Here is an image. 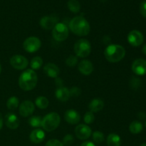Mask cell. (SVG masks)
Instances as JSON below:
<instances>
[{"instance_id":"6da1fadb","label":"cell","mask_w":146,"mask_h":146,"mask_svg":"<svg viewBox=\"0 0 146 146\" xmlns=\"http://www.w3.org/2000/svg\"><path fill=\"white\" fill-rule=\"evenodd\" d=\"M69 28L74 34L79 36H85L90 32L89 23L81 16L75 17L69 22Z\"/></svg>"},{"instance_id":"7a4b0ae2","label":"cell","mask_w":146,"mask_h":146,"mask_svg":"<svg viewBox=\"0 0 146 146\" xmlns=\"http://www.w3.org/2000/svg\"><path fill=\"white\" fill-rule=\"evenodd\" d=\"M38 82V76L34 70L27 69L20 75L19 78V85L25 91H31L34 88Z\"/></svg>"},{"instance_id":"3957f363","label":"cell","mask_w":146,"mask_h":146,"mask_svg":"<svg viewBox=\"0 0 146 146\" xmlns=\"http://www.w3.org/2000/svg\"><path fill=\"white\" fill-rule=\"evenodd\" d=\"M104 56L108 61L111 63H117L121 61L125 56L124 47L118 44H111L106 48Z\"/></svg>"},{"instance_id":"277c9868","label":"cell","mask_w":146,"mask_h":146,"mask_svg":"<svg viewBox=\"0 0 146 146\" xmlns=\"http://www.w3.org/2000/svg\"><path fill=\"white\" fill-rule=\"evenodd\" d=\"M61 122L60 115L57 113L51 112L44 116L41 122V127L48 132L54 131L58 128Z\"/></svg>"},{"instance_id":"5b68a950","label":"cell","mask_w":146,"mask_h":146,"mask_svg":"<svg viewBox=\"0 0 146 146\" xmlns=\"http://www.w3.org/2000/svg\"><path fill=\"white\" fill-rule=\"evenodd\" d=\"M74 49L76 56L80 58H85L91 54V44L87 39L81 38L75 43Z\"/></svg>"},{"instance_id":"8992f818","label":"cell","mask_w":146,"mask_h":146,"mask_svg":"<svg viewBox=\"0 0 146 146\" xmlns=\"http://www.w3.org/2000/svg\"><path fill=\"white\" fill-rule=\"evenodd\" d=\"M52 36L56 41H65L68 36V28L64 23H58L53 28Z\"/></svg>"},{"instance_id":"52a82bcc","label":"cell","mask_w":146,"mask_h":146,"mask_svg":"<svg viewBox=\"0 0 146 146\" xmlns=\"http://www.w3.org/2000/svg\"><path fill=\"white\" fill-rule=\"evenodd\" d=\"M41 46L40 39L37 37L31 36L27 38L24 41L23 46L24 50L29 53H34L38 51Z\"/></svg>"},{"instance_id":"ba28073f","label":"cell","mask_w":146,"mask_h":146,"mask_svg":"<svg viewBox=\"0 0 146 146\" xmlns=\"http://www.w3.org/2000/svg\"><path fill=\"white\" fill-rule=\"evenodd\" d=\"M127 39L132 46L138 47L142 45L143 43L144 36L142 33L138 30H133L128 34Z\"/></svg>"},{"instance_id":"9c48e42d","label":"cell","mask_w":146,"mask_h":146,"mask_svg":"<svg viewBox=\"0 0 146 146\" xmlns=\"http://www.w3.org/2000/svg\"><path fill=\"white\" fill-rule=\"evenodd\" d=\"M10 64L15 69L23 70L27 68L29 61L28 59L24 56L14 55L10 58Z\"/></svg>"},{"instance_id":"30bf717a","label":"cell","mask_w":146,"mask_h":146,"mask_svg":"<svg viewBox=\"0 0 146 146\" xmlns=\"http://www.w3.org/2000/svg\"><path fill=\"white\" fill-rule=\"evenodd\" d=\"M131 68L134 74L138 76H145L146 74V60L144 58H137L133 62Z\"/></svg>"},{"instance_id":"8fae6325","label":"cell","mask_w":146,"mask_h":146,"mask_svg":"<svg viewBox=\"0 0 146 146\" xmlns=\"http://www.w3.org/2000/svg\"><path fill=\"white\" fill-rule=\"evenodd\" d=\"M91 128L88 125L80 124L75 128V134L80 140H86L91 136Z\"/></svg>"},{"instance_id":"7c38bea8","label":"cell","mask_w":146,"mask_h":146,"mask_svg":"<svg viewBox=\"0 0 146 146\" xmlns=\"http://www.w3.org/2000/svg\"><path fill=\"white\" fill-rule=\"evenodd\" d=\"M58 19L55 16H45L40 20V25L44 29L50 30L58 24Z\"/></svg>"},{"instance_id":"4fadbf2b","label":"cell","mask_w":146,"mask_h":146,"mask_svg":"<svg viewBox=\"0 0 146 146\" xmlns=\"http://www.w3.org/2000/svg\"><path fill=\"white\" fill-rule=\"evenodd\" d=\"M35 107L31 101H24L19 106V113L23 117H28L34 113Z\"/></svg>"},{"instance_id":"5bb4252c","label":"cell","mask_w":146,"mask_h":146,"mask_svg":"<svg viewBox=\"0 0 146 146\" xmlns=\"http://www.w3.org/2000/svg\"><path fill=\"white\" fill-rule=\"evenodd\" d=\"M44 72L47 76L56 78L59 75L60 69L56 64L53 63H48L44 66Z\"/></svg>"},{"instance_id":"9a60e30c","label":"cell","mask_w":146,"mask_h":146,"mask_svg":"<svg viewBox=\"0 0 146 146\" xmlns=\"http://www.w3.org/2000/svg\"><path fill=\"white\" fill-rule=\"evenodd\" d=\"M64 118L67 123L74 125V124L78 123L81 120V116L76 111L70 109L66 111L65 114H64Z\"/></svg>"},{"instance_id":"2e32d148","label":"cell","mask_w":146,"mask_h":146,"mask_svg":"<svg viewBox=\"0 0 146 146\" xmlns=\"http://www.w3.org/2000/svg\"><path fill=\"white\" fill-rule=\"evenodd\" d=\"M5 123L10 129H17L19 125V120L17 115L13 113H8L5 115Z\"/></svg>"},{"instance_id":"e0dca14e","label":"cell","mask_w":146,"mask_h":146,"mask_svg":"<svg viewBox=\"0 0 146 146\" xmlns=\"http://www.w3.org/2000/svg\"><path fill=\"white\" fill-rule=\"evenodd\" d=\"M78 71L83 75L88 76L94 71V66L88 60H83L78 64Z\"/></svg>"},{"instance_id":"ac0fdd59","label":"cell","mask_w":146,"mask_h":146,"mask_svg":"<svg viewBox=\"0 0 146 146\" xmlns=\"http://www.w3.org/2000/svg\"><path fill=\"white\" fill-rule=\"evenodd\" d=\"M30 141L32 143L36 144L41 143L45 139V133L41 129L37 128V129L34 130L30 134Z\"/></svg>"},{"instance_id":"d6986e66","label":"cell","mask_w":146,"mask_h":146,"mask_svg":"<svg viewBox=\"0 0 146 146\" xmlns=\"http://www.w3.org/2000/svg\"><path fill=\"white\" fill-rule=\"evenodd\" d=\"M55 96L58 101L61 102H65L70 98V91L66 87H59L56 90Z\"/></svg>"},{"instance_id":"ffe728a7","label":"cell","mask_w":146,"mask_h":146,"mask_svg":"<svg viewBox=\"0 0 146 146\" xmlns=\"http://www.w3.org/2000/svg\"><path fill=\"white\" fill-rule=\"evenodd\" d=\"M104 101L99 98H94L88 105V108H89L90 111L93 113L99 112L100 111L104 108Z\"/></svg>"},{"instance_id":"44dd1931","label":"cell","mask_w":146,"mask_h":146,"mask_svg":"<svg viewBox=\"0 0 146 146\" xmlns=\"http://www.w3.org/2000/svg\"><path fill=\"white\" fill-rule=\"evenodd\" d=\"M107 145L108 146H121V137L115 133L109 134L107 138Z\"/></svg>"},{"instance_id":"7402d4cb","label":"cell","mask_w":146,"mask_h":146,"mask_svg":"<svg viewBox=\"0 0 146 146\" xmlns=\"http://www.w3.org/2000/svg\"><path fill=\"white\" fill-rule=\"evenodd\" d=\"M143 129V125L142 123L138 121H134L130 124L129 131L133 134H138L142 132Z\"/></svg>"},{"instance_id":"603a6c76","label":"cell","mask_w":146,"mask_h":146,"mask_svg":"<svg viewBox=\"0 0 146 146\" xmlns=\"http://www.w3.org/2000/svg\"><path fill=\"white\" fill-rule=\"evenodd\" d=\"M35 104L38 108L40 109H45L48 106L49 104V101L47 99V98L44 96H38V98L36 99Z\"/></svg>"},{"instance_id":"cb8c5ba5","label":"cell","mask_w":146,"mask_h":146,"mask_svg":"<svg viewBox=\"0 0 146 146\" xmlns=\"http://www.w3.org/2000/svg\"><path fill=\"white\" fill-rule=\"evenodd\" d=\"M67 6H68V9L73 13H78L81 9L80 3L77 0H69L68 1Z\"/></svg>"},{"instance_id":"d4e9b609","label":"cell","mask_w":146,"mask_h":146,"mask_svg":"<svg viewBox=\"0 0 146 146\" xmlns=\"http://www.w3.org/2000/svg\"><path fill=\"white\" fill-rule=\"evenodd\" d=\"M43 59L40 56H35L31 60L30 66L32 70H38L42 66Z\"/></svg>"},{"instance_id":"484cf974","label":"cell","mask_w":146,"mask_h":146,"mask_svg":"<svg viewBox=\"0 0 146 146\" xmlns=\"http://www.w3.org/2000/svg\"><path fill=\"white\" fill-rule=\"evenodd\" d=\"M19 104V101L18 98H17L16 96H11L7 101V106L9 110L14 111L18 108Z\"/></svg>"},{"instance_id":"4316f807","label":"cell","mask_w":146,"mask_h":146,"mask_svg":"<svg viewBox=\"0 0 146 146\" xmlns=\"http://www.w3.org/2000/svg\"><path fill=\"white\" fill-rule=\"evenodd\" d=\"M42 119L40 116H33L29 119V123L33 128H39L41 126Z\"/></svg>"},{"instance_id":"83f0119b","label":"cell","mask_w":146,"mask_h":146,"mask_svg":"<svg viewBox=\"0 0 146 146\" xmlns=\"http://www.w3.org/2000/svg\"><path fill=\"white\" fill-rule=\"evenodd\" d=\"M105 137H104V134L103 133L100 132V131H95L93 133V140L96 143H101L104 142Z\"/></svg>"},{"instance_id":"f1b7e54d","label":"cell","mask_w":146,"mask_h":146,"mask_svg":"<svg viewBox=\"0 0 146 146\" xmlns=\"http://www.w3.org/2000/svg\"><path fill=\"white\" fill-rule=\"evenodd\" d=\"M94 120H95V115H94V113L91 111H88L85 113L84 116V121L86 124H91L94 123Z\"/></svg>"},{"instance_id":"f546056e","label":"cell","mask_w":146,"mask_h":146,"mask_svg":"<svg viewBox=\"0 0 146 146\" xmlns=\"http://www.w3.org/2000/svg\"><path fill=\"white\" fill-rule=\"evenodd\" d=\"M78 63V58L74 55H71L66 60V64L69 67H74Z\"/></svg>"},{"instance_id":"4dcf8cb0","label":"cell","mask_w":146,"mask_h":146,"mask_svg":"<svg viewBox=\"0 0 146 146\" xmlns=\"http://www.w3.org/2000/svg\"><path fill=\"white\" fill-rule=\"evenodd\" d=\"M141 85V81L139 78L137 77H132V78L130 81V86L133 89H138Z\"/></svg>"},{"instance_id":"1f68e13d","label":"cell","mask_w":146,"mask_h":146,"mask_svg":"<svg viewBox=\"0 0 146 146\" xmlns=\"http://www.w3.org/2000/svg\"><path fill=\"white\" fill-rule=\"evenodd\" d=\"M74 138L72 135L71 134H67L64 136V139H63V144L65 145H70L74 143Z\"/></svg>"},{"instance_id":"d6a6232c","label":"cell","mask_w":146,"mask_h":146,"mask_svg":"<svg viewBox=\"0 0 146 146\" xmlns=\"http://www.w3.org/2000/svg\"><path fill=\"white\" fill-rule=\"evenodd\" d=\"M45 146H64V144L58 140L51 139L46 143Z\"/></svg>"},{"instance_id":"836d02e7","label":"cell","mask_w":146,"mask_h":146,"mask_svg":"<svg viewBox=\"0 0 146 146\" xmlns=\"http://www.w3.org/2000/svg\"><path fill=\"white\" fill-rule=\"evenodd\" d=\"M69 91H70V96L73 97L79 96L81 92V89L78 88V87H73L71 90H69Z\"/></svg>"},{"instance_id":"e575fe53","label":"cell","mask_w":146,"mask_h":146,"mask_svg":"<svg viewBox=\"0 0 146 146\" xmlns=\"http://www.w3.org/2000/svg\"><path fill=\"white\" fill-rule=\"evenodd\" d=\"M140 13H141V15L144 17V18H146V0H144L140 4Z\"/></svg>"},{"instance_id":"d590c367","label":"cell","mask_w":146,"mask_h":146,"mask_svg":"<svg viewBox=\"0 0 146 146\" xmlns=\"http://www.w3.org/2000/svg\"><path fill=\"white\" fill-rule=\"evenodd\" d=\"M55 84H56V85L58 86L62 87L63 84H64V82H63V81L61 79V78H56V79H55ZM59 87H58V88H59Z\"/></svg>"},{"instance_id":"8d00e7d4","label":"cell","mask_w":146,"mask_h":146,"mask_svg":"<svg viewBox=\"0 0 146 146\" xmlns=\"http://www.w3.org/2000/svg\"><path fill=\"white\" fill-rule=\"evenodd\" d=\"M81 146H95L94 143L91 142V141H86V142L83 143Z\"/></svg>"},{"instance_id":"74e56055","label":"cell","mask_w":146,"mask_h":146,"mask_svg":"<svg viewBox=\"0 0 146 146\" xmlns=\"http://www.w3.org/2000/svg\"><path fill=\"white\" fill-rule=\"evenodd\" d=\"M138 118H139L140 119H141V120L145 119V118H146V115H145V113H144V112H140V113H138Z\"/></svg>"},{"instance_id":"f35d334b","label":"cell","mask_w":146,"mask_h":146,"mask_svg":"<svg viewBox=\"0 0 146 146\" xmlns=\"http://www.w3.org/2000/svg\"><path fill=\"white\" fill-rule=\"evenodd\" d=\"M3 126V118H2V115H1V113H0V130L1 129Z\"/></svg>"},{"instance_id":"ab89813d","label":"cell","mask_w":146,"mask_h":146,"mask_svg":"<svg viewBox=\"0 0 146 146\" xmlns=\"http://www.w3.org/2000/svg\"><path fill=\"white\" fill-rule=\"evenodd\" d=\"M142 52H143V54H145V55L146 56V44H144L143 46V48H142Z\"/></svg>"},{"instance_id":"60d3db41","label":"cell","mask_w":146,"mask_h":146,"mask_svg":"<svg viewBox=\"0 0 146 146\" xmlns=\"http://www.w3.org/2000/svg\"><path fill=\"white\" fill-rule=\"evenodd\" d=\"M140 146H146V143H142Z\"/></svg>"},{"instance_id":"b9f144b4","label":"cell","mask_w":146,"mask_h":146,"mask_svg":"<svg viewBox=\"0 0 146 146\" xmlns=\"http://www.w3.org/2000/svg\"><path fill=\"white\" fill-rule=\"evenodd\" d=\"M1 64H0V74H1Z\"/></svg>"},{"instance_id":"7bdbcfd3","label":"cell","mask_w":146,"mask_h":146,"mask_svg":"<svg viewBox=\"0 0 146 146\" xmlns=\"http://www.w3.org/2000/svg\"><path fill=\"white\" fill-rule=\"evenodd\" d=\"M101 1H107V0H101Z\"/></svg>"},{"instance_id":"ee69618b","label":"cell","mask_w":146,"mask_h":146,"mask_svg":"<svg viewBox=\"0 0 146 146\" xmlns=\"http://www.w3.org/2000/svg\"><path fill=\"white\" fill-rule=\"evenodd\" d=\"M145 127H146V122H145Z\"/></svg>"}]
</instances>
